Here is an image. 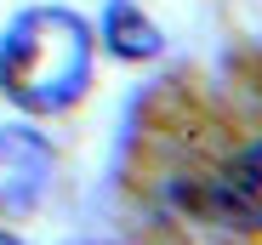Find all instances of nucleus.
I'll return each mask as SVG.
<instances>
[{"instance_id": "nucleus-1", "label": "nucleus", "mask_w": 262, "mask_h": 245, "mask_svg": "<svg viewBox=\"0 0 262 245\" xmlns=\"http://www.w3.org/2000/svg\"><path fill=\"white\" fill-rule=\"evenodd\" d=\"M92 80V29L63 6L17 12L0 34V92L29 114L69 108Z\"/></svg>"}, {"instance_id": "nucleus-2", "label": "nucleus", "mask_w": 262, "mask_h": 245, "mask_svg": "<svg viewBox=\"0 0 262 245\" xmlns=\"http://www.w3.org/2000/svg\"><path fill=\"white\" fill-rule=\"evenodd\" d=\"M171 206H183L200 222H223L239 234L262 228V137L234 148L228 160H216L211 171L177 177L171 183Z\"/></svg>"}, {"instance_id": "nucleus-3", "label": "nucleus", "mask_w": 262, "mask_h": 245, "mask_svg": "<svg viewBox=\"0 0 262 245\" xmlns=\"http://www.w3.org/2000/svg\"><path fill=\"white\" fill-rule=\"evenodd\" d=\"M52 183V143L29 131V126H6L0 131V211H29Z\"/></svg>"}, {"instance_id": "nucleus-4", "label": "nucleus", "mask_w": 262, "mask_h": 245, "mask_svg": "<svg viewBox=\"0 0 262 245\" xmlns=\"http://www.w3.org/2000/svg\"><path fill=\"white\" fill-rule=\"evenodd\" d=\"M103 40H108V52L125 57V63H143V57H160V29L131 6V0H108V12H103Z\"/></svg>"}, {"instance_id": "nucleus-5", "label": "nucleus", "mask_w": 262, "mask_h": 245, "mask_svg": "<svg viewBox=\"0 0 262 245\" xmlns=\"http://www.w3.org/2000/svg\"><path fill=\"white\" fill-rule=\"evenodd\" d=\"M0 245H17V239H12V234H6V228H0Z\"/></svg>"}]
</instances>
